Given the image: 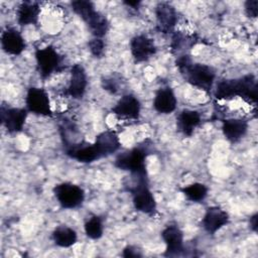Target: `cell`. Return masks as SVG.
Wrapping results in <instances>:
<instances>
[{"mask_svg": "<svg viewBox=\"0 0 258 258\" xmlns=\"http://www.w3.org/2000/svg\"><path fill=\"white\" fill-rule=\"evenodd\" d=\"M258 83L252 74L239 79H223L218 82L215 90V98L218 100H233L240 97L248 104L255 105L258 97Z\"/></svg>", "mask_w": 258, "mask_h": 258, "instance_id": "cell-1", "label": "cell"}, {"mask_svg": "<svg viewBox=\"0 0 258 258\" xmlns=\"http://www.w3.org/2000/svg\"><path fill=\"white\" fill-rule=\"evenodd\" d=\"M154 151L153 142L150 139L143 140L134 147L119 153L115 158L114 165L118 169L129 171L133 177L148 178L146 158Z\"/></svg>", "mask_w": 258, "mask_h": 258, "instance_id": "cell-2", "label": "cell"}, {"mask_svg": "<svg viewBox=\"0 0 258 258\" xmlns=\"http://www.w3.org/2000/svg\"><path fill=\"white\" fill-rule=\"evenodd\" d=\"M175 64L186 83L206 93L211 92L216 79V72L212 67L194 62L189 54L176 57Z\"/></svg>", "mask_w": 258, "mask_h": 258, "instance_id": "cell-3", "label": "cell"}, {"mask_svg": "<svg viewBox=\"0 0 258 258\" xmlns=\"http://www.w3.org/2000/svg\"><path fill=\"white\" fill-rule=\"evenodd\" d=\"M133 178L135 180V183L132 186H129L128 191H130L132 195V203L135 210L148 216H154L157 211V204L154 195L149 188L148 178Z\"/></svg>", "mask_w": 258, "mask_h": 258, "instance_id": "cell-4", "label": "cell"}, {"mask_svg": "<svg viewBox=\"0 0 258 258\" xmlns=\"http://www.w3.org/2000/svg\"><path fill=\"white\" fill-rule=\"evenodd\" d=\"M36 68L41 80L48 79L52 74L64 70L63 56L52 46L47 45L43 48H36L34 52Z\"/></svg>", "mask_w": 258, "mask_h": 258, "instance_id": "cell-5", "label": "cell"}, {"mask_svg": "<svg viewBox=\"0 0 258 258\" xmlns=\"http://www.w3.org/2000/svg\"><path fill=\"white\" fill-rule=\"evenodd\" d=\"M53 195L62 209L74 210L80 208L85 201L84 189L70 181L57 183L52 188Z\"/></svg>", "mask_w": 258, "mask_h": 258, "instance_id": "cell-6", "label": "cell"}, {"mask_svg": "<svg viewBox=\"0 0 258 258\" xmlns=\"http://www.w3.org/2000/svg\"><path fill=\"white\" fill-rule=\"evenodd\" d=\"M25 104L27 111L35 115L44 117H52L53 115L48 94L42 88H29L26 93Z\"/></svg>", "mask_w": 258, "mask_h": 258, "instance_id": "cell-7", "label": "cell"}, {"mask_svg": "<svg viewBox=\"0 0 258 258\" xmlns=\"http://www.w3.org/2000/svg\"><path fill=\"white\" fill-rule=\"evenodd\" d=\"M161 238L165 243V257H177L185 252L183 242V232L176 224L166 226L161 232Z\"/></svg>", "mask_w": 258, "mask_h": 258, "instance_id": "cell-8", "label": "cell"}, {"mask_svg": "<svg viewBox=\"0 0 258 258\" xmlns=\"http://www.w3.org/2000/svg\"><path fill=\"white\" fill-rule=\"evenodd\" d=\"M1 123L9 134H17L22 131L28 111L26 108H15L1 105L0 109Z\"/></svg>", "mask_w": 258, "mask_h": 258, "instance_id": "cell-9", "label": "cell"}, {"mask_svg": "<svg viewBox=\"0 0 258 258\" xmlns=\"http://www.w3.org/2000/svg\"><path fill=\"white\" fill-rule=\"evenodd\" d=\"M130 51L136 63L148 61L157 51L152 38L146 34H137L130 40Z\"/></svg>", "mask_w": 258, "mask_h": 258, "instance_id": "cell-10", "label": "cell"}, {"mask_svg": "<svg viewBox=\"0 0 258 258\" xmlns=\"http://www.w3.org/2000/svg\"><path fill=\"white\" fill-rule=\"evenodd\" d=\"M155 16L157 30L164 34H169L174 31V27L178 21V16L175 8L168 2H158L155 6Z\"/></svg>", "mask_w": 258, "mask_h": 258, "instance_id": "cell-11", "label": "cell"}, {"mask_svg": "<svg viewBox=\"0 0 258 258\" xmlns=\"http://www.w3.org/2000/svg\"><path fill=\"white\" fill-rule=\"evenodd\" d=\"M88 87V77L85 68L81 63H75L71 69V79L64 96L75 100H81L86 94Z\"/></svg>", "mask_w": 258, "mask_h": 258, "instance_id": "cell-12", "label": "cell"}, {"mask_svg": "<svg viewBox=\"0 0 258 258\" xmlns=\"http://www.w3.org/2000/svg\"><path fill=\"white\" fill-rule=\"evenodd\" d=\"M229 221V214L224 209L219 206H211L207 208L201 225L208 234L215 235L224 226L228 225Z\"/></svg>", "mask_w": 258, "mask_h": 258, "instance_id": "cell-13", "label": "cell"}, {"mask_svg": "<svg viewBox=\"0 0 258 258\" xmlns=\"http://www.w3.org/2000/svg\"><path fill=\"white\" fill-rule=\"evenodd\" d=\"M66 154L81 163H92L102 158L95 143H89L84 140L67 147Z\"/></svg>", "mask_w": 258, "mask_h": 258, "instance_id": "cell-14", "label": "cell"}, {"mask_svg": "<svg viewBox=\"0 0 258 258\" xmlns=\"http://www.w3.org/2000/svg\"><path fill=\"white\" fill-rule=\"evenodd\" d=\"M111 112L119 118L137 120L141 112V103L133 94H124L111 109Z\"/></svg>", "mask_w": 258, "mask_h": 258, "instance_id": "cell-15", "label": "cell"}, {"mask_svg": "<svg viewBox=\"0 0 258 258\" xmlns=\"http://www.w3.org/2000/svg\"><path fill=\"white\" fill-rule=\"evenodd\" d=\"M1 46L8 54L20 55L26 48V42L20 31L14 27H8L1 34Z\"/></svg>", "mask_w": 258, "mask_h": 258, "instance_id": "cell-16", "label": "cell"}, {"mask_svg": "<svg viewBox=\"0 0 258 258\" xmlns=\"http://www.w3.org/2000/svg\"><path fill=\"white\" fill-rule=\"evenodd\" d=\"M200 37L197 33L187 34L181 31H173L171 34L170 51L175 56L189 54L188 51L199 43Z\"/></svg>", "mask_w": 258, "mask_h": 258, "instance_id": "cell-17", "label": "cell"}, {"mask_svg": "<svg viewBox=\"0 0 258 258\" xmlns=\"http://www.w3.org/2000/svg\"><path fill=\"white\" fill-rule=\"evenodd\" d=\"M249 122L244 118H231L223 121L222 132L225 138L232 144L238 143L246 134Z\"/></svg>", "mask_w": 258, "mask_h": 258, "instance_id": "cell-18", "label": "cell"}, {"mask_svg": "<svg viewBox=\"0 0 258 258\" xmlns=\"http://www.w3.org/2000/svg\"><path fill=\"white\" fill-rule=\"evenodd\" d=\"M177 105V99L173 90L170 87L159 88L155 92L153 99V108L154 110L163 115L170 114L175 111Z\"/></svg>", "mask_w": 258, "mask_h": 258, "instance_id": "cell-19", "label": "cell"}, {"mask_svg": "<svg viewBox=\"0 0 258 258\" xmlns=\"http://www.w3.org/2000/svg\"><path fill=\"white\" fill-rule=\"evenodd\" d=\"M201 122L202 116L196 110L183 109L176 116V128L185 137H190Z\"/></svg>", "mask_w": 258, "mask_h": 258, "instance_id": "cell-20", "label": "cell"}, {"mask_svg": "<svg viewBox=\"0 0 258 258\" xmlns=\"http://www.w3.org/2000/svg\"><path fill=\"white\" fill-rule=\"evenodd\" d=\"M94 143L101 153L102 158L117 152L121 146L118 134L113 130H105L98 134Z\"/></svg>", "mask_w": 258, "mask_h": 258, "instance_id": "cell-21", "label": "cell"}, {"mask_svg": "<svg viewBox=\"0 0 258 258\" xmlns=\"http://www.w3.org/2000/svg\"><path fill=\"white\" fill-rule=\"evenodd\" d=\"M40 6L37 2L24 1L19 4L16 11L17 22L20 26L36 25L38 23Z\"/></svg>", "mask_w": 258, "mask_h": 258, "instance_id": "cell-22", "label": "cell"}, {"mask_svg": "<svg viewBox=\"0 0 258 258\" xmlns=\"http://www.w3.org/2000/svg\"><path fill=\"white\" fill-rule=\"evenodd\" d=\"M51 238L54 244L61 248H70L78 241L77 232L66 225L57 226L51 233Z\"/></svg>", "mask_w": 258, "mask_h": 258, "instance_id": "cell-23", "label": "cell"}, {"mask_svg": "<svg viewBox=\"0 0 258 258\" xmlns=\"http://www.w3.org/2000/svg\"><path fill=\"white\" fill-rule=\"evenodd\" d=\"M91 34L96 38H102L105 36L110 28V22L107 17L99 11H95L86 21Z\"/></svg>", "mask_w": 258, "mask_h": 258, "instance_id": "cell-24", "label": "cell"}, {"mask_svg": "<svg viewBox=\"0 0 258 258\" xmlns=\"http://www.w3.org/2000/svg\"><path fill=\"white\" fill-rule=\"evenodd\" d=\"M183 196L192 203H202L208 196L209 188L206 184L201 182H194L180 188Z\"/></svg>", "mask_w": 258, "mask_h": 258, "instance_id": "cell-25", "label": "cell"}, {"mask_svg": "<svg viewBox=\"0 0 258 258\" xmlns=\"http://www.w3.org/2000/svg\"><path fill=\"white\" fill-rule=\"evenodd\" d=\"M84 229L85 234L88 238L92 240H99L100 238H102L104 233V225L102 218L100 216L93 215L86 221Z\"/></svg>", "mask_w": 258, "mask_h": 258, "instance_id": "cell-26", "label": "cell"}, {"mask_svg": "<svg viewBox=\"0 0 258 258\" xmlns=\"http://www.w3.org/2000/svg\"><path fill=\"white\" fill-rule=\"evenodd\" d=\"M72 10L85 22L95 11V5L88 0H76L71 2Z\"/></svg>", "mask_w": 258, "mask_h": 258, "instance_id": "cell-27", "label": "cell"}, {"mask_svg": "<svg viewBox=\"0 0 258 258\" xmlns=\"http://www.w3.org/2000/svg\"><path fill=\"white\" fill-rule=\"evenodd\" d=\"M101 87L110 94H117L120 90V78L116 76L104 77L101 79Z\"/></svg>", "mask_w": 258, "mask_h": 258, "instance_id": "cell-28", "label": "cell"}, {"mask_svg": "<svg viewBox=\"0 0 258 258\" xmlns=\"http://www.w3.org/2000/svg\"><path fill=\"white\" fill-rule=\"evenodd\" d=\"M105 42L102 38H92L88 42V47L91 54L96 58H102L105 54Z\"/></svg>", "mask_w": 258, "mask_h": 258, "instance_id": "cell-29", "label": "cell"}, {"mask_svg": "<svg viewBox=\"0 0 258 258\" xmlns=\"http://www.w3.org/2000/svg\"><path fill=\"white\" fill-rule=\"evenodd\" d=\"M245 14L249 18H256L258 15V1L257 0H247L244 4Z\"/></svg>", "mask_w": 258, "mask_h": 258, "instance_id": "cell-30", "label": "cell"}, {"mask_svg": "<svg viewBox=\"0 0 258 258\" xmlns=\"http://www.w3.org/2000/svg\"><path fill=\"white\" fill-rule=\"evenodd\" d=\"M122 256L125 258H138L142 257L143 254L139 248L132 245H128L123 249Z\"/></svg>", "mask_w": 258, "mask_h": 258, "instance_id": "cell-31", "label": "cell"}, {"mask_svg": "<svg viewBox=\"0 0 258 258\" xmlns=\"http://www.w3.org/2000/svg\"><path fill=\"white\" fill-rule=\"evenodd\" d=\"M249 225H250V229L253 231V232H257V229H258V214L255 213L254 215H252L249 219Z\"/></svg>", "mask_w": 258, "mask_h": 258, "instance_id": "cell-32", "label": "cell"}, {"mask_svg": "<svg viewBox=\"0 0 258 258\" xmlns=\"http://www.w3.org/2000/svg\"><path fill=\"white\" fill-rule=\"evenodd\" d=\"M123 4H125L128 7H131L134 10H137L141 4V1L135 0V1H123Z\"/></svg>", "mask_w": 258, "mask_h": 258, "instance_id": "cell-33", "label": "cell"}]
</instances>
